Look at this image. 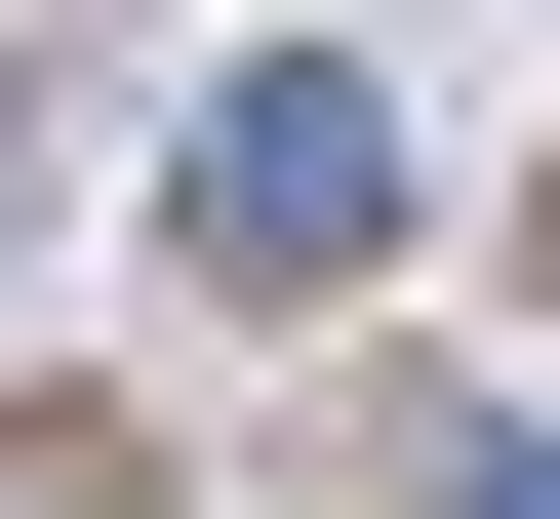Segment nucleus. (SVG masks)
<instances>
[{"mask_svg":"<svg viewBox=\"0 0 560 519\" xmlns=\"http://www.w3.org/2000/svg\"><path fill=\"white\" fill-rule=\"evenodd\" d=\"M400 240V120L361 81H200V280H361Z\"/></svg>","mask_w":560,"mask_h":519,"instance_id":"1","label":"nucleus"},{"mask_svg":"<svg viewBox=\"0 0 560 519\" xmlns=\"http://www.w3.org/2000/svg\"><path fill=\"white\" fill-rule=\"evenodd\" d=\"M441 519H560V439H441Z\"/></svg>","mask_w":560,"mask_h":519,"instance_id":"2","label":"nucleus"}]
</instances>
